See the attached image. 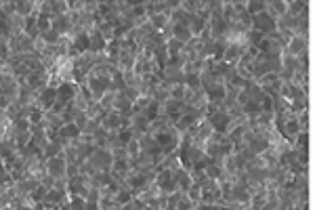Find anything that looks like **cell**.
<instances>
[{"mask_svg":"<svg viewBox=\"0 0 315 210\" xmlns=\"http://www.w3.org/2000/svg\"><path fill=\"white\" fill-rule=\"evenodd\" d=\"M185 86L191 88V91H200V88H202L200 74H189V76H185Z\"/></svg>","mask_w":315,"mask_h":210,"instance_id":"obj_28","label":"cell"},{"mask_svg":"<svg viewBox=\"0 0 315 210\" xmlns=\"http://www.w3.org/2000/svg\"><path fill=\"white\" fill-rule=\"evenodd\" d=\"M15 152H17V145L13 141H8V139H2V141H0V160L13 156Z\"/></svg>","mask_w":315,"mask_h":210,"instance_id":"obj_22","label":"cell"},{"mask_svg":"<svg viewBox=\"0 0 315 210\" xmlns=\"http://www.w3.org/2000/svg\"><path fill=\"white\" fill-rule=\"evenodd\" d=\"M40 185H42V187L46 189V192H48V189H53V187H55V179H53V177H50V175L46 173V175H44L42 179H40Z\"/></svg>","mask_w":315,"mask_h":210,"instance_id":"obj_38","label":"cell"},{"mask_svg":"<svg viewBox=\"0 0 315 210\" xmlns=\"http://www.w3.org/2000/svg\"><path fill=\"white\" fill-rule=\"evenodd\" d=\"M120 120H122V116L118 112H107L99 120V126L107 133H120Z\"/></svg>","mask_w":315,"mask_h":210,"instance_id":"obj_6","label":"cell"},{"mask_svg":"<svg viewBox=\"0 0 315 210\" xmlns=\"http://www.w3.org/2000/svg\"><path fill=\"white\" fill-rule=\"evenodd\" d=\"M297 120H299L301 131H309V112H301V114H297Z\"/></svg>","mask_w":315,"mask_h":210,"instance_id":"obj_35","label":"cell"},{"mask_svg":"<svg viewBox=\"0 0 315 210\" xmlns=\"http://www.w3.org/2000/svg\"><path fill=\"white\" fill-rule=\"evenodd\" d=\"M305 51H309V36H292L286 48H284V53L292 57H299Z\"/></svg>","mask_w":315,"mask_h":210,"instance_id":"obj_4","label":"cell"},{"mask_svg":"<svg viewBox=\"0 0 315 210\" xmlns=\"http://www.w3.org/2000/svg\"><path fill=\"white\" fill-rule=\"evenodd\" d=\"M263 38H265V34L257 32V29H250V32L246 34V40H248V44H250V46H259Z\"/></svg>","mask_w":315,"mask_h":210,"instance_id":"obj_30","label":"cell"},{"mask_svg":"<svg viewBox=\"0 0 315 210\" xmlns=\"http://www.w3.org/2000/svg\"><path fill=\"white\" fill-rule=\"evenodd\" d=\"M244 93H246V97L250 99V101H257V103H261L263 99H265V93H263V88L255 82V80H246V84H244V88H242Z\"/></svg>","mask_w":315,"mask_h":210,"instance_id":"obj_10","label":"cell"},{"mask_svg":"<svg viewBox=\"0 0 315 210\" xmlns=\"http://www.w3.org/2000/svg\"><path fill=\"white\" fill-rule=\"evenodd\" d=\"M301 67H303V65H301V61H299L297 57L286 55V53L282 55V69H284V72H288V74H292V76H294V72H299Z\"/></svg>","mask_w":315,"mask_h":210,"instance_id":"obj_16","label":"cell"},{"mask_svg":"<svg viewBox=\"0 0 315 210\" xmlns=\"http://www.w3.org/2000/svg\"><path fill=\"white\" fill-rule=\"evenodd\" d=\"M65 168H67V162H65L63 154H59L57 158L46 160V173L53 177V179H63V177H65ZM65 179H67V177H65Z\"/></svg>","mask_w":315,"mask_h":210,"instance_id":"obj_5","label":"cell"},{"mask_svg":"<svg viewBox=\"0 0 315 210\" xmlns=\"http://www.w3.org/2000/svg\"><path fill=\"white\" fill-rule=\"evenodd\" d=\"M116 210H120V208H116Z\"/></svg>","mask_w":315,"mask_h":210,"instance_id":"obj_41","label":"cell"},{"mask_svg":"<svg viewBox=\"0 0 315 210\" xmlns=\"http://www.w3.org/2000/svg\"><path fill=\"white\" fill-rule=\"evenodd\" d=\"M124 147H126L128 158H137V156H139V152H141V149H139V141H135V139H130V141H128Z\"/></svg>","mask_w":315,"mask_h":210,"instance_id":"obj_33","label":"cell"},{"mask_svg":"<svg viewBox=\"0 0 315 210\" xmlns=\"http://www.w3.org/2000/svg\"><path fill=\"white\" fill-rule=\"evenodd\" d=\"M105 46H107V40H105L103 36H101V34L97 32V29L88 34V51H90V53H95V55L105 53Z\"/></svg>","mask_w":315,"mask_h":210,"instance_id":"obj_9","label":"cell"},{"mask_svg":"<svg viewBox=\"0 0 315 210\" xmlns=\"http://www.w3.org/2000/svg\"><path fill=\"white\" fill-rule=\"evenodd\" d=\"M248 48H250V44H248L246 36H244L242 40H238V42H231V44L227 46L225 55H223V61H225V63H231V65H238V63H240V59H242L244 55H246Z\"/></svg>","mask_w":315,"mask_h":210,"instance_id":"obj_2","label":"cell"},{"mask_svg":"<svg viewBox=\"0 0 315 210\" xmlns=\"http://www.w3.org/2000/svg\"><path fill=\"white\" fill-rule=\"evenodd\" d=\"M172 179H175V183L179 185V192H187L191 187V177L187 171H183V168H177V171L172 173Z\"/></svg>","mask_w":315,"mask_h":210,"instance_id":"obj_15","label":"cell"},{"mask_svg":"<svg viewBox=\"0 0 315 210\" xmlns=\"http://www.w3.org/2000/svg\"><path fill=\"white\" fill-rule=\"evenodd\" d=\"M97 32L103 36L107 42H111V40H114V36H116V27L111 25V23H107V21H103V19H101V21H97Z\"/></svg>","mask_w":315,"mask_h":210,"instance_id":"obj_17","label":"cell"},{"mask_svg":"<svg viewBox=\"0 0 315 210\" xmlns=\"http://www.w3.org/2000/svg\"><path fill=\"white\" fill-rule=\"evenodd\" d=\"M116 97H118V93L107 91L103 97L99 99V103H101V107H103L105 114H107V112H114V107H116Z\"/></svg>","mask_w":315,"mask_h":210,"instance_id":"obj_19","label":"cell"},{"mask_svg":"<svg viewBox=\"0 0 315 210\" xmlns=\"http://www.w3.org/2000/svg\"><path fill=\"white\" fill-rule=\"evenodd\" d=\"M50 8H53V17L55 15H63L67 13V0H50Z\"/></svg>","mask_w":315,"mask_h":210,"instance_id":"obj_27","label":"cell"},{"mask_svg":"<svg viewBox=\"0 0 315 210\" xmlns=\"http://www.w3.org/2000/svg\"><path fill=\"white\" fill-rule=\"evenodd\" d=\"M172 38L185 44V42H189V40L194 38V36H191L187 23H172Z\"/></svg>","mask_w":315,"mask_h":210,"instance_id":"obj_14","label":"cell"},{"mask_svg":"<svg viewBox=\"0 0 315 210\" xmlns=\"http://www.w3.org/2000/svg\"><path fill=\"white\" fill-rule=\"evenodd\" d=\"M122 95H124L130 103H135L137 99H139V91H135V88H128V86L124 88V91H122Z\"/></svg>","mask_w":315,"mask_h":210,"instance_id":"obj_37","label":"cell"},{"mask_svg":"<svg viewBox=\"0 0 315 210\" xmlns=\"http://www.w3.org/2000/svg\"><path fill=\"white\" fill-rule=\"evenodd\" d=\"M50 29H55L59 36H67L69 29H72V21H69V15L63 13V15H55L50 19Z\"/></svg>","mask_w":315,"mask_h":210,"instance_id":"obj_7","label":"cell"},{"mask_svg":"<svg viewBox=\"0 0 315 210\" xmlns=\"http://www.w3.org/2000/svg\"><path fill=\"white\" fill-rule=\"evenodd\" d=\"M95 173H97V171H95V166L90 164L88 160H84V162L78 166V175H82V177H93Z\"/></svg>","mask_w":315,"mask_h":210,"instance_id":"obj_32","label":"cell"},{"mask_svg":"<svg viewBox=\"0 0 315 210\" xmlns=\"http://www.w3.org/2000/svg\"><path fill=\"white\" fill-rule=\"evenodd\" d=\"M206 120L210 122V126H212V131H215V133L225 135L227 128H229V122H231V116L225 112V109H219V112L206 116Z\"/></svg>","mask_w":315,"mask_h":210,"instance_id":"obj_3","label":"cell"},{"mask_svg":"<svg viewBox=\"0 0 315 210\" xmlns=\"http://www.w3.org/2000/svg\"><path fill=\"white\" fill-rule=\"evenodd\" d=\"M40 38H42L44 40V42L46 44H50V46H55L57 42H59V40L61 38H63V36H59L57 32H55V29H48V32H44V34H40Z\"/></svg>","mask_w":315,"mask_h":210,"instance_id":"obj_29","label":"cell"},{"mask_svg":"<svg viewBox=\"0 0 315 210\" xmlns=\"http://www.w3.org/2000/svg\"><path fill=\"white\" fill-rule=\"evenodd\" d=\"M265 11L273 19H280L282 15L288 13V2H286V0H269L267 6H265Z\"/></svg>","mask_w":315,"mask_h":210,"instance_id":"obj_11","label":"cell"},{"mask_svg":"<svg viewBox=\"0 0 315 210\" xmlns=\"http://www.w3.org/2000/svg\"><path fill=\"white\" fill-rule=\"evenodd\" d=\"M19 210H34V206H21Z\"/></svg>","mask_w":315,"mask_h":210,"instance_id":"obj_39","label":"cell"},{"mask_svg":"<svg viewBox=\"0 0 315 210\" xmlns=\"http://www.w3.org/2000/svg\"><path fill=\"white\" fill-rule=\"evenodd\" d=\"M72 46L76 48L78 53H86V51H88V36H86V34L76 36V38L72 40Z\"/></svg>","mask_w":315,"mask_h":210,"instance_id":"obj_24","label":"cell"},{"mask_svg":"<svg viewBox=\"0 0 315 210\" xmlns=\"http://www.w3.org/2000/svg\"><path fill=\"white\" fill-rule=\"evenodd\" d=\"M65 143H67V141H63V139H61V137H55V139H50V141H48V145L44 147V152H42L44 160L57 158L59 154H63V147H65Z\"/></svg>","mask_w":315,"mask_h":210,"instance_id":"obj_8","label":"cell"},{"mask_svg":"<svg viewBox=\"0 0 315 210\" xmlns=\"http://www.w3.org/2000/svg\"><path fill=\"white\" fill-rule=\"evenodd\" d=\"M2 19H4V13H2V8H0V21H2Z\"/></svg>","mask_w":315,"mask_h":210,"instance_id":"obj_40","label":"cell"},{"mask_svg":"<svg viewBox=\"0 0 315 210\" xmlns=\"http://www.w3.org/2000/svg\"><path fill=\"white\" fill-rule=\"evenodd\" d=\"M206 25H208V21H204V19L198 17L196 13H191L189 19H187V27H189V32H191V36H194V38H198L202 34V29H204Z\"/></svg>","mask_w":315,"mask_h":210,"instance_id":"obj_13","label":"cell"},{"mask_svg":"<svg viewBox=\"0 0 315 210\" xmlns=\"http://www.w3.org/2000/svg\"><path fill=\"white\" fill-rule=\"evenodd\" d=\"M288 13L294 17H299L301 13H309V4L301 2V0H292V2H288Z\"/></svg>","mask_w":315,"mask_h":210,"instance_id":"obj_21","label":"cell"},{"mask_svg":"<svg viewBox=\"0 0 315 210\" xmlns=\"http://www.w3.org/2000/svg\"><path fill=\"white\" fill-rule=\"evenodd\" d=\"M88 162L95 166L97 173H109L111 166H114V156H111L109 149H99V147H95V152L90 154Z\"/></svg>","mask_w":315,"mask_h":210,"instance_id":"obj_1","label":"cell"},{"mask_svg":"<svg viewBox=\"0 0 315 210\" xmlns=\"http://www.w3.org/2000/svg\"><path fill=\"white\" fill-rule=\"evenodd\" d=\"M86 122H88V118H86V114H84V112H78V114L74 116V126L78 128L80 133H82V128L86 126Z\"/></svg>","mask_w":315,"mask_h":210,"instance_id":"obj_34","label":"cell"},{"mask_svg":"<svg viewBox=\"0 0 315 210\" xmlns=\"http://www.w3.org/2000/svg\"><path fill=\"white\" fill-rule=\"evenodd\" d=\"M265 6H267V0H252V2H246V11L255 17L265 11Z\"/></svg>","mask_w":315,"mask_h":210,"instance_id":"obj_23","label":"cell"},{"mask_svg":"<svg viewBox=\"0 0 315 210\" xmlns=\"http://www.w3.org/2000/svg\"><path fill=\"white\" fill-rule=\"evenodd\" d=\"M36 25H38V32L44 34L50 29V17H44V15H38L36 17Z\"/></svg>","mask_w":315,"mask_h":210,"instance_id":"obj_31","label":"cell"},{"mask_svg":"<svg viewBox=\"0 0 315 210\" xmlns=\"http://www.w3.org/2000/svg\"><path fill=\"white\" fill-rule=\"evenodd\" d=\"M181 48H183V42H179V40H175V38L166 40V53H168V57H177L181 53Z\"/></svg>","mask_w":315,"mask_h":210,"instance_id":"obj_25","label":"cell"},{"mask_svg":"<svg viewBox=\"0 0 315 210\" xmlns=\"http://www.w3.org/2000/svg\"><path fill=\"white\" fill-rule=\"evenodd\" d=\"M57 137H61L63 141H72V139L80 137V131H78V128H76L74 124H65V126H61V128H59Z\"/></svg>","mask_w":315,"mask_h":210,"instance_id":"obj_20","label":"cell"},{"mask_svg":"<svg viewBox=\"0 0 315 210\" xmlns=\"http://www.w3.org/2000/svg\"><path fill=\"white\" fill-rule=\"evenodd\" d=\"M4 21H6V25H8V29H11V34H13V36L23 34V27H25V17H21V15L13 13V15L4 17ZM13 36H11V38H13Z\"/></svg>","mask_w":315,"mask_h":210,"instance_id":"obj_12","label":"cell"},{"mask_svg":"<svg viewBox=\"0 0 315 210\" xmlns=\"http://www.w3.org/2000/svg\"><path fill=\"white\" fill-rule=\"evenodd\" d=\"M187 198L191 200V204H200V200H202V189H200V185H196V183H191V187L187 189Z\"/></svg>","mask_w":315,"mask_h":210,"instance_id":"obj_26","label":"cell"},{"mask_svg":"<svg viewBox=\"0 0 315 210\" xmlns=\"http://www.w3.org/2000/svg\"><path fill=\"white\" fill-rule=\"evenodd\" d=\"M97 128H99V120H88L86 126L82 128V133H80V135H93Z\"/></svg>","mask_w":315,"mask_h":210,"instance_id":"obj_36","label":"cell"},{"mask_svg":"<svg viewBox=\"0 0 315 210\" xmlns=\"http://www.w3.org/2000/svg\"><path fill=\"white\" fill-rule=\"evenodd\" d=\"M84 114H86V118H88V120H101V118L105 116L103 107H101V103H99V101H90V103L86 105V109H84Z\"/></svg>","mask_w":315,"mask_h":210,"instance_id":"obj_18","label":"cell"}]
</instances>
